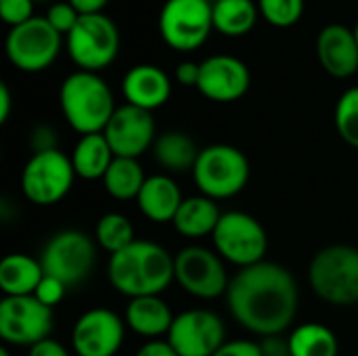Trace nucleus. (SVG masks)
<instances>
[{
	"label": "nucleus",
	"instance_id": "obj_1",
	"mask_svg": "<svg viewBox=\"0 0 358 356\" xmlns=\"http://www.w3.org/2000/svg\"><path fill=\"white\" fill-rule=\"evenodd\" d=\"M224 298L239 327L258 338H268L283 336L294 325L300 290L289 269L264 260L237 271Z\"/></svg>",
	"mask_w": 358,
	"mask_h": 356
},
{
	"label": "nucleus",
	"instance_id": "obj_2",
	"mask_svg": "<svg viewBox=\"0 0 358 356\" xmlns=\"http://www.w3.org/2000/svg\"><path fill=\"white\" fill-rule=\"evenodd\" d=\"M107 279L128 300L162 296L174 283V256L155 241L136 239L126 250L109 256Z\"/></svg>",
	"mask_w": 358,
	"mask_h": 356
},
{
	"label": "nucleus",
	"instance_id": "obj_3",
	"mask_svg": "<svg viewBox=\"0 0 358 356\" xmlns=\"http://www.w3.org/2000/svg\"><path fill=\"white\" fill-rule=\"evenodd\" d=\"M59 107L67 124L80 136L103 132L117 109L109 84L99 73L82 69L61 82Z\"/></svg>",
	"mask_w": 358,
	"mask_h": 356
},
{
	"label": "nucleus",
	"instance_id": "obj_4",
	"mask_svg": "<svg viewBox=\"0 0 358 356\" xmlns=\"http://www.w3.org/2000/svg\"><path fill=\"white\" fill-rule=\"evenodd\" d=\"M308 285L329 306L358 304V248L336 243L319 250L308 264Z\"/></svg>",
	"mask_w": 358,
	"mask_h": 356
},
{
	"label": "nucleus",
	"instance_id": "obj_5",
	"mask_svg": "<svg viewBox=\"0 0 358 356\" xmlns=\"http://www.w3.org/2000/svg\"><path fill=\"white\" fill-rule=\"evenodd\" d=\"M250 174L252 168L248 155L227 143L203 147L191 172L197 191L214 201L239 195L248 187Z\"/></svg>",
	"mask_w": 358,
	"mask_h": 356
},
{
	"label": "nucleus",
	"instance_id": "obj_6",
	"mask_svg": "<svg viewBox=\"0 0 358 356\" xmlns=\"http://www.w3.org/2000/svg\"><path fill=\"white\" fill-rule=\"evenodd\" d=\"M210 239L220 258L237 271L264 262L268 252L266 229L256 216L241 210L222 212Z\"/></svg>",
	"mask_w": 358,
	"mask_h": 356
},
{
	"label": "nucleus",
	"instance_id": "obj_7",
	"mask_svg": "<svg viewBox=\"0 0 358 356\" xmlns=\"http://www.w3.org/2000/svg\"><path fill=\"white\" fill-rule=\"evenodd\" d=\"M96 241L78 229H63L48 237L40 252L44 275L57 277L67 287L84 283L96 264Z\"/></svg>",
	"mask_w": 358,
	"mask_h": 356
},
{
	"label": "nucleus",
	"instance_id": "obj_8",
	"mask_svg": "<svg viewBox=\"0 0 358 356\" xmlns=\"http://www.w3.org/2000/svg\"><path fill=\"white\" fill-rule=\"evenodd\" d=\"M174 283L197 300H216L227 296L231 277L214 248L191 243L174 254Z\"/></svg>",
	"mask_w": 358,
	"mask_h": 356
},
{
	"label": "nucleus",
	"instance_id": "obj_9",
	"mask_svg": "<svg viewBox=\"0 0 358 356\" xmlns=\"http://www.w3.org/2000/svg\"><path fill=\"white\" fill-rule=\"evenodd\" d=\"M67 40V52L78 69L99 73L120 55V27L105 13L82 15Z\"/></svg>",
	"mask_w": 358,
	"mask_h": 356
},
{
	"label": "nucleus",
	"instance_id": "obj_10",
	"mask_svg": "<svg viewBox=\"0 0 358 356\" xmlns=\"http://www.w3.org/2000/svg\"><path fill=\"white\" fill-rule=\"evenodd\" d=\"M76 178L71 157L61 149L31 153L21 170V193L34 206H57L69 195Z\"/></svg>",
	"mask_w": 358,
	"mask_h": 356
},
{
	"label": "nucleus",
	"instance_id": "obj_11",
	"mask_svg": "<svg viewBox=\"0 0 358 356\" xmlns=\"http://www.w3.org/2000/svg\"><path fill=\"white\" fill-rule=\"evenodd\" d=\"M157 29L164 44L176 52H193L206 44L214 29L210 0H166Z\"/></svg>",
	"mask_w": 358,
	"mask_h": 356
},
{
	"label": "nucleus",
	"instance_id": "obj_12",
	"mask_svg": "<svg viewBox=\"0 0 358 356\" xmlns=\"http://www.w3.org/2000/svg\"><path fill=\"white\" fill-rule=\"evenodd\" d=\"M63 46V36L46 21V17H31L29 21L8 29L4 50L13 67L25 73L48 69Z\"/></svg>",
	"mask_w": 358,
	"mask_h": 356
},
{
	"label": "nucleus",
	"instance_id": "obj_13",
	"mask_svg": "<svg viewBox=\"0 0 358 356\" xmlns=\"http://www.w3.org/2000/svg\"><path fill=\"white\" fill-rule=\"evenodd\" d=\"M55 327L52 308L34 296H4L0 300V338L4 346L31 348L50 338Z\"/></svg>",
	"mask_w": 358,
	"mask_h": 356
},
{
	"label": "nucleus",
	"instance_id": "obj_14",
	"mask_svg": "<svg viewBox=\"0 0 358 356\" xmlns=\"http://www.w3.org/2000/svg\"><path fill=\"white\" fill-rule=\"evenodd\" d=\"M166 340L178 356H214L227 342V327L214 311L189 308L174 317Z\"/></svg>",
	"mask_w": 358,
	"mask_h": 356
},
{
	"label": "nucleus",
	"instance_id": "obj_15",
	"mask_svg": "<svg viewBox=\"0 0 358 356\" xmlns=\"http://www.w3.org/2000/svg\"><path fill=\"white\" fill-rule=\"evenodd\" d=\"M126 321L115 311L96 306L82 313L71 327L76 356H115L126 342Z\"/></svg>",
	"mask_w": 358,
	"mask_h": 356
},
{
	"label": "nucleus",
	"instance_id": "obj_16",
	"mask_svg": "<svg viewBox=\"0 0 358 356\" xmlns=\"http://www.w3.org/2000/svg\"><path fill=\"white\" fill-rule=\"evenodd\" d=\"M103 134L111 145L115 157L132 159H138L141 155L151 151L157 138L153 113L128 103L117 105Z\"/></svg>",
	"mask_w": 358,
	"mask_h": 356
},
{
	"label": "nucleus",
	"instance_id": "obj_17",
	"mask_svg": "<svg viewBox=\"0 0 358 356\" xmlns=\"http://www.w3.org/2000/svg\"><path fill=\"white\" fill-rule=\"evenodd\" d=\"M252 84L250 67L235 55H212L201 61L197 90L214 103L239 101Z\"/></svg>",
	"mask_w": 358,
	"mask_h": 356
},
{
	"label": "nucleus",
	"instance_id": "obj_18",
	"mask_svg": "<svg viewBox=\"0 0 358 356\" xmlns=\"http://www.w3.org/2000/svg\"><path fill=\"white\" fill-rule=\"evenodd\" d=\"M317 57L331 76L346 80L358 71V42L355 29L344 23H329L317 36Z\"/></svg>",
	"mask_w": 358,
	"mask_h": 356
},
{
	"label": "nucleus",
	"instance_id": "obj_19",
	"mask_svg": "<svg viewBox=\"0 0 358 356\" xmlns=\"http://www.w3.org/2000/svg\"><path fill=\"white\" fill-rule=\"evenodd\" d=\"M122 94L128 105H134L145 111H155L164 107L172 97L170 76L151 63L134 65L126 71L122 80Z\"/></svg>",
	"mask_w": 358,
	"mask_h": 356
},
{
	"label": "nucleus",
	"instance_id": "obj_20",
	"mask_svg": "<svg viewBox=\"0 0 358 356\" xmlns=\"http://www.w3.org/2000/svg\"><path fill=\"white\" fill-rule=\"evenodd\" d=\"M182 201L185 197L178 183L166 172L147 176L136 197V206L141 214L155 225H168V222L172 225Z\"/></svg>",
	"mask_w": 358,
	"mask_h": 356
},
{
	"label": "nucleus",
	"instance_id": "obj_21",
	"mask_svg": "<svg viewBox=\"0 0 358 356\" xmlns=\"http://www.w3.org/2000/svg\"><path fill=\"white\" fill-rule=\"evenodd\" d=\"M174 313L170 304L162 296H143V298H132L126 304L124 311V321L126 327L145 338L147 342L151 340H166L172 323H174Z\"/></svg>",
	"mask_w": 358,
	"mask_h": 356
},
{
	"label": "nucleus",
	"instance_id": "obj_22",
	"mask_svg": "<svg viewBox=\"0 0 358 356\" xmlns=\"http://www.w3.org/2000/svg\"><path fill=\"white\" fill-rule=\"evenodd\" d=\"M220 216H222V210L218 201L197 193V195L185 197V201L180 204L172 220V227L180 237L199 241L203 237H212Z\"/></svg>",
	"mask_w": 358,
	"mask_h": 356
},
{
	"label": "nucleus",
	"instance_id": "obj_23",
	"mask_svg": "<svg viewBox=\"0 0 358 356\" xmlns=\"http://www.w3.org/2000/svg\"><path fill=\"white\" fill-rule=\"evenodd\" d=\"M199 151L201 149H197L195 141L180 130H168L157 134L155 145L151 149L155 164L170 176L193 172Z\"/></svg>",
	"mask_w": 358,
	"mask_h": 356
},
{
	"label": "nucleus",
	"instance_id": "obj_24",
	"mask_svg": "<svg viewBox=\"0 0 358 356\" xmlns=\"http://www.w3.org/2000/svg\"><path fill=\"white\" fill-rule=\"evenodd\" d=\"M71 164L76 170V176L82 180H103L105 172L109 170L111 162L115 159V153L111 145L107 143L103 132L94 134H84L78 138L73 145L71 153Z\"/></svg>",
	"mask_w": 358,
	"mask_h": 356
},
{
	"label": "nucleus",
	"instance_id": "obj_25",
	"mask_svg": "<svg viewBox=\"0 0 358 356\" xmlns=\"http://www.w3.org/2000/svg\"><path fill=\"white\" fill-rule=\"evenodd\" d=\"M44 277L40 258L29 254H6L0 260V292L4 296H34Z\"/></svg>",
	"mask_w": 358,
	"mask_h": 356
},
{
	"label": "nucleus",
	"instance_id": "obj_26",
	"mask_svg": "<svg viewBox=\"0 0 358 356\" xmlns=\"http://www.w3.org/2000/svg\"><path fill=\"white\" fill-rule=\"evenodd\" d=\"M289 356H338L340 340L336 332L323 323L306 321L296 325L289 336Z\"/></svg>",
	"mask_w": 358,
	"mask_h": 356
},
{
	"label": "nucleus",
	"instance_id": "obj_27",
	"mask_svg": "<svg viewBox=\"0 0 358 356\" xmlns=\"http://www.w3.org/2000/svg\"><path fill=\"white\" fill-rule=\"evenodd\" d=\"M214 29L229 38L250 34L260 17L256 0H214L212 2Z\"/></svg>",
	"mask_w": 358,
	"mask_h": 356
},
{
	"label": "nucleus",
	"instance_id": "obj_28",
	"mask_svg": "<svg viewBox=\"0 0 358 356\" xmlns=\"http://www.w3.org/2000/svg\"><path fill=\"white\" fill-rule=\"evenodd\" d=\"M145 180L147 176L138 159L115 157L103 176V187L117 201H136Z\"/></svg>",
	"mask_w": 358,
	"mask_h": 356
},
{
	"label": "nucleus",
	"instance_id": "obj_29",
	"mask_svg": "<svg viewBox=\"0 0 358 356\" xmlns=\"http://www.w3.org/2000/svg\"><path fill=\"white\" fill-rule=\"evenodd\" d=\"M94 241L96 245L107 252L109 256L126 250L130 243L136 241L134 235V225L130 222L128 216L120 214V212H107L103 214L96 225H94Z\"/></svg>",
	"mask_w": 358,
	"mask_h": 356
},
{
	"label": "nucleus",
	"instance_id": "obj_30",
	"mask_svg": "<svg viewBox=\"0 0 358 356\" xmlns=\"http://www.w3.org/2000/svg\"><path fill=\"white\" fill-rule=\"evenodd\" d=\"M334 120L342 141L358 149V86L342 92V97L336 103Z\"/></svg>",
	"mask_w": 358,
	"mask_h": 356
},
{
	"label": "nucleus",
	"instance_id": "obj_31",
	"mask_svg": "<svg viewBox=\"0 0 358 356\" xmlns=\"http://www.w3.org/2000/svg\"><path fill=\"white\" fill-rule=\"evenodd\" d=\"M260 17L275 27H292L304 15V0H256Z\"/></svg>",
	"mask_w": 358,
	"mask_h": 356
},
{
	"label": "nucleus",
	"instance_id": "obj_32",
	"mask_svg": "<svg viewBox=\"0 0 358 356\" xmlns=\"http://www.w3.org/2000/svg\"><path fill=\"white\" fill-rule=\"evenodd\" d=\"M44 17H46V21H48L63 38H67V36L71 34V29L78 25V21H80L82 15L71 6L67 0H63V2H52Z\"/></svg>",
	"mask_w": 358,
	"mask_h": 356
},
{
	"label": "nucleus",
	"instance_id": "obj_33",
	"mask_svg": "<svg viewBox=\"0 0 358 356\" xmlns=\"http://www.w3.org/2000/svg\"><path fill=\"white\" fill-rule=\"evenodd\" d=\"M67 290H69V287H67L63 281H59L57 277L44 275L42 281H40V285H38L36 292H34V298H36L40 304H44V306H48V308H55V306H59V304L63 302Z\"/></svg>",
	"mask_w": 358,
	"mask_h": 356
},
{
	"label": "nucleus",
	"instance_id": "obj_34",
	"mask_svg": "<svg viewBox=\"0 0 358 356\" xmlns=\"http://www.w3.org/2000/svg\"><path fill=\"white\" fill-rule=\"evenodd\" d=\"M34 0H0V17L6 25L15 27L29 21L34 15Z\"/></svg>",
	"mask_w": 358,
	"mask_h": 356
},
{
	"label": "nucleus",
	"instance_id": "obj_35",
	"mask_svg": "<svg viewBox=\"0 0 358 356\" xmlns=\"http://www.w3.org/2000/svg\"><path fill=\"white\" fill-rule=\"evenodd\" d=\"M57 143H59L57 132H55V128L48 126V124H38V126H34L31 132H29V138H27V145H29L31 153H44V151L59 149Z\"/></svg>",
	"mask_w": 358,
	"mask_h": 356
},
{
	"label": "nucleus",
	"instance_id": "obj_36",
	"mask_svg": "<svg viewBox=\"0 0 358 356\" xmlns=\"http://www.w3.org/2000/svg\"><path fill=\"white\" fill-rule=\"evenodd\" d=\"M214 356H264L256 340H227Z\"/></svg>",
	"mask_w": 358,
	"mask_h": 356
},
{
	"label": "nucleus",
	"instance_id": "obj_37",
	"mask_svg": "<svg viewBox=\"0 0 358 356\" xmlns=\"http://www.w3.org/2000/svg\"><path fill=\"white\" fill-rule=\"evenodd\" d=\"M199 71H201V63H195V61H182L176 65V71H174V78L178 84L182 86H195L197 88V82H199Z\"/></svg>",
	"mask_w": 358,
	"mask_h": 356
},
{
	"label": "nucleus",
	"instance_id": "obj_38",
	"mask_svg": "<svg viewBox=\"0 0 358 356\" xmlns=\"http://www.w3.org/2000/svg\"><path fill=\"white\" fill-rule=\"evenodd\" d=\"M25 356H71V353L61 342H57L52 338H46V340L34 344L31 348H27Z\"/></svg>",
	"mask_w": 358,
	"mask_h": 356
},
{
	"label": "nucleus",
	"instance_id": "obj_39",
	"mask_svg": "<svg viewBox=\"0 0 358 356\" xmlns=\"http://www.w3.org/2000/svg\"><path fill=\"white\" fill-rule=\"evenodd\" d=\"M260 348L264 356H289V344L283 336H268L260 340Z\"/></svg>",
	"mask_w": 358,
	"mask_h": 356
},
{
	"label": "nucleus",
	"instance_id": "obj_40",
	"mask_svg": "<svg viewBox=\"0 0 358 356\" xmlns=\"http://www.w3.org/2000/svg\"><path fill=\"white\" fill-rule=\"evenodd\" d=\"M134 356H178L174 348L168 344V340H151L145 342Z\"/></svg>",
	"mask_w": 358,
	"mask_h": 356
},
{
	"label": "nucleus",
	"instance_id": "obj_41",
	"mask_svg": "<svg viewBox=\"0 0 358 356\" xmlns=\"http://www.w3.org/2000/svg\"><path fill=\"white\" fill-rule=\"evenodd\" d=\"M80 15H94V13H103V8L107 6L109 0H67Z\"/></svg>",
	"mask_w": 358,
	"mask_h": 356
},
{
	"label": "nucleus",
	"instance_id": "obj_42",
	"mask_svg": "<svg viewBox=\"0 0 358 356\" xmlns=\"http://www.w3.org/2000/svg\"><path fill=\"white\" fill-rule=\"evenodd\" d=\"M10 111H13V94H10V88L2 82L0 84V124L8 120Z\"/></svg>",
	"mask_w": 358,
	"mask_h": 356
},
{
	"label": "nucleus",
	"instance_id": "obj_43",
	"mask_svg": "<svg viewBox=\"0 0 358 356\" xmlns=\"http://www.w3.org/2000/svg\"><path fill=\"white\" fill-rule=\"evenodd\" d=\"M0 356H10V350H8V346H2V348H0Z\"/></svg>",
	"mask_w": 358,
	"mask_h": 356
},
{
	"label": "nucleus",
	"instance_id": "obj_44",
	"mask_svg": "<svg viewBox=\"0 0 358 356\" xmlns=\"http://www.w3.org/2000/svg\"><path fill=\"white\" fill-rule=\"evenodd\" d=\"M352 29H355V36H357V42H358V21H357V25H355Z\"/></svg>",
	"mask_w": 358,
	"mask_h": 356
},
{
	"label": "nucleus",
	"instance_id": "obj_45",
	"mask_svg": "<svg viewBox=\"0 0 358 356\" xmlns=\"http://www.w3.org/2000/svg\"><path fill=\"white\" fill-rule=\"evenodd\" d=\"M34 2H46V0H34Z\"/></svg>",
	"mask_w": 358,
	"mask_h": 356
}]
</instances>
